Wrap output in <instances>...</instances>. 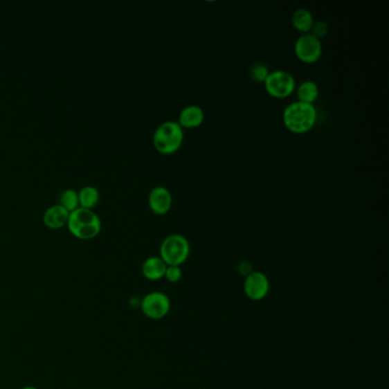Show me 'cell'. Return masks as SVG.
Listing matches in <instances>:
<instances>
[{
	"mask_svg": "<svg viewBox=\"0 0 389 389\" xmlns=\"http://www.w3.org/2000/svg\"><path fill=\"white\" fill-rule=\"evenodd\" d=\"M318 94H320V91H318V84L311 80L302 82L297 89V96H298L299 102H302V103L314 105V102L318 100Z\"/></svg>",
	"mask_w": 389,
	"mask_h": 389,
	"instance_id": "cell-14",
	"label": "cell"
},
{
	"mask_svg": "<svg viewBox=\"0 0 389 389\" xmlns=\"http://www.w3.org/2000/svg\"><path fill=\"white\" fill-rule=\"evenodd\" d=\"M329 26L327 23L323 22V21H320V22H314L313 26H311V35L314 36L315 38H318V40H322L325 37L328 36Z\"/></svg>",
	"mask_w": 389,
	"mask_h": 389,
	"instance_id": "cell-18",
	"label": "cell"
},
{
	"mask_svg": "<svg viewBox=\"0 0 389 389\" xmlns=\"http://www.w3.org/2000/svg\"><path fill=\"white\" fill-rule=\"evenodd\" d=\"M60 205L63 206L69 212L75 210L79 206L78 193L71 188L65 190L61 194V203Z\"/></svg>",
	"mask_w": 389,
	"mask_h": 389,
	"instance_id": "cell-16",
	"label": "cell"
},
{
	"mask_svg": "<svg viewBox=\"0 0 389 389\" xmlns=\"http://www.w3.org/2000/svg\"><path fill=\"white\" fill-rule=\"evenodd\" d=\"M191 253V246L183 235L172 234L165 237L160 246V258L167 266H181Z\"/></svg>",
	"mask_w": 389,
	"mask_h": 389,
	"instance_id": "cell-4",
	"label": "cell"
},
{
	"mask_svg": "<svg viewBox=\"0 0 389 389\" xmlns=\"http://www.w3.org/2000/svg\"><path fill=\"white\" fill-rule=\"evenodd\" d=\"M184 141V130L176 121L161 123L153 135V144L158 152L169 156L177 152Z\"/></svg>",
	"mask_w": 389,
	"mask_h": 389,
	"instance_id": "cell-3",
	"label": "cell"
},
{
	"mask_svg": "<svg viewBox=\"0 0 389 389\" xmlns=\"http://www.w3.org/2000/svg\"><path fill=\"white\" fill-rule=\"evenodd\" d=\"M165 278L170 283L179 282L182 278V271L179 266H168L165 269Z\"/></svg>",
	"mask_w": 389,
	"mask_h": 389,
	"instance_id": "cell-19",
	"label": "cell"
},
{
	"mask_svg": "<svg viewBox=\"0 0 389 389\" xmlns=\"http://www.w3.org/2000/svg\"><path fill=\"white\" fill-rule=\"evenodd\" d=\"M167 267V264L160 257H150L144 262L142 272L146 279L158 281L165 276Z\"/></svg>",
	"mask_w": 389,
	"mask_h": 389,
	"instance_id": "cell-12",
	"label": "cell"
},
{
	"mask_svg": "<svg viewBox=\"0 0 389 389\" xmlns=\"http://www.w3.org/2000/svg\"><path fill=\"white\" fill-rule=\"evenodd\" d=\"M69 230L75 237L82 240H91L101 230V219L91 209L78 207L70 212L68 223Z\"/></svg>",
	"mask_w": 389,
	"mask_h": 389,
	"instance_id": "cell-2",
	"label": "cell"
},
{
	"mask_svg": "<svg viewBox=\"0 0 389 389\" xmlns=\"http://www.w3.org/2000/svg\"><path fill=\"white\" fill-rule=\"evenodd\" d=\"M239 272L242 274V275L248 276L249 274L253 272V265L249 263V262H242L239 266Z\"/></svg>",
	"mask_w": 389,
	"mask_h": 389,
	"instance_id": "cell-20",
	"label": "cell"
},
{
	"mask_svg": "<svg viewBox=\"0 0 389 389\" xmlns=\"http://www.w3.org/2000/svg\"><path fill=\"white\" fill-rule=\"evenodd\" d=\"M269 290V282L266 275L262 272H253L246 276L244 280V292L246 297L258 302L266 297Z\"/></svg>",
	"mask_w": 389,
	"mask_h": 389,
	"instance_id": "cell-8",
	"label": "cell"
},
{
	"mask_svg": "<svg viewBox=\"0 0 389 389\" xmlns=\"http://www.w3.org/2000/svg\"><path fill=\"white\" fill-rule=\"evenodd\" d=\"M314 24V19L307 10H296L292 15V26L302 35L311 33V26Z\"/></svg>",
	"mask_w": 389,
	"mask_h": 389,
	"instance_id": "cell-13",
	"label": "cell"
},
{
	"mask_svg": "<svg viewBox=\"0 0 389 389\" xmlns=\"http://www.w3.org/2000/svg\"><path fill=\"white\" fill-rule=\"evenodd\" d=\"M149 206L154 214H168L172 206V193L163 186L153 188L149 194Z\"/></svg>",
	"mask_w": 389,
	"mask_h": 389,
	"instance_id": "cell-9",
	"label": "cell"
},
{
	"mask_svg": "<svg viewBox=\"0 0 389 389\" xmlns=\"http://www.w3.org/2000/svg\"><path fill=\"white\" fill-rule=\"evenodd\" d=\"M23 389H37V388H35V387H24V388Z\"/></svg>",
	"mask_w": 389,
	"mask_h": 389,
	"instance_id": "cell-21",
	"label": "cell"
},
{
	"mask_svg": "<svg viewBox=\"0 0 389 389\" xmlns=\"http://www.w3.org/2000/svg\"><path fill=\"white\" fill-rule=\"evenodd\" d=\"M269 75V69H267L266 65L262 64V63L253 64L251 66V70H250V77H251L253 82H258V84H260V82L264 84Z\"/></svg>",
	"mask_w": 389,
	"mask_h": 389,
	"instance_id": "cell-17",
	"label": "cell"
},
{
	"mask_svg": "<svg viewBox=\"0 0 389 389\" xmlns=\"http://www.w3.org/2000/svg\"><path fill=\"white\" fill-rule=\"evenodd\" d=\"M79 205L82 208L91 209L100 201V192L94 186H84L78 193Z\"/></svg>",
	"mask_w": 389,
	"mask_h": 389,
	"instance_id": "cell-15",
	"label": "cell"
},
{
	"mask_svg": "<svg viewBox=\"0 0 389 389\" xmlns=\"http://www.w3.org/2000/svg\"><path fill=\"white\" fill-rule=\"evenodd\" d=\"M267 94L274 98H287L295 91L296 82L291 73L282 70L269 72L264 82Z\"/></svg>",
	"mask_w": 389,
	"mask_h": 389,
	"instance_id": "cell-5",
	"label": "cell"
},
{
	"mask_svg": "<svg viewBox=\"0 0 389 389\" xmlns=\"http://www.w3.org/2000/svg\"><path fill=\"white\" fill-rule=\"evenodd\" d=\"M318 112L311 104L295 102L289 104L283 112V123L289 132L293 134H305L315 126Z\"/></svg>",
	"mask_w": 389,
	"mask_h": 389,
	"instance_id": "cell-1",
	"label": "cell"
},
{
	"mask_svg": "<svg viewBox=\"0 0 389 389\" xmlns=\"http://www.w3.org/2000/svg\"><path fill=\"white\" fill-rule=\"evenodd\" d=\"M322 42L311 33H306L296 40L295 54L299 61L306 64L316 63L322 56Z\"/></svg>",
	"mask_w": 389,
	"mask_h": 389,
	"instance_id": "cell-6",
	"label": "cell"
},
{
	"mask_svg": "<svg viewBox=\"0 0 389 389\" xmlns=\"http://www.w3.org/2000/svg\"><path fill=\"white\" fill-rule=\"evenodd\" d=\"M205 120V112L201 107L198 105H190L183 109L182 112L179 114V126L183 129H194L201 126L202 123Z\"/></svg>",
	"mask_w": 389,
	"mask_h": 389,
	"instance_id": "cell-10",
	"label": "cell"
},
{
	"mask_svg": "<svg viewBox=\"0 0 389 389\" xmlns=\"http://www.w3.org/2000/svg\"><path fill=\"white\" fill-rule=\"evenodd\" d=\"M69 216H70V212L63 206L54 205L45 211L42 219H44L46 226L52 230H56V228H61L68 223Z\"/></svg>",
	"mask_w": 389,
	"mask_h": 389,
	"instance_id": "cell-11",
	"label": "cell"
},
{
	"mask_svg": "<svg viewBox=\"0 0 389 389\" xmlns=\"http://www.w3.org/2000/svg\"><path fill=\"white\" fill-rule=\"evenodd\" d=\"M141 308L147 318L160 320L170 311V300L163 292H151L144 297Z\"/></svg>",
	"mask_w": 389,
	"mask_h": 389,
	"instance_id": "cell-7",
	"label": "cell"
}]
</instances>
